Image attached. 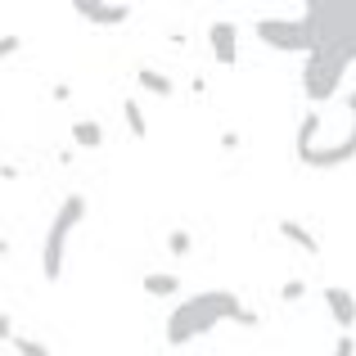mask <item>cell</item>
<instances>
[{"label": "cell", "instance_id": "obj_17", "mask_svg": "<svg viewBox=\"0 0 356 356\" xmlns=\"http://www.w3.org/2000/svg\"><path fill=\"white\" fill-rule=\"evenodd\" d=\"M302 293H307V284H302V280H284V284H280V298H284V302H298Z\"/></svg>", "mask_w": 356, "mask_h": 356}, {"label": "cell", "instance_id": "obj_9", "mask_svg": "<svg viewBox=\"0 0 356 356\" xmlns=\"http://www.w3.org/2000/svg\"><path fill=\"white\" fill-rule=\"evenodd\" d=\"M325 307H330V316H334L339 330H352V325H356V293H352V289L330 284V289H325Z\"/></svg>", "mask_w": 356, "mask_h": 356}, {"label": "cell", "instance_id": "obj_3", "mask_svg": "<svg viewBox=\"0 0 356 356\" xmlns=\"http://www.w3.org/2000/svg\"><path fill=\"white\" fill-rule=\"evenodd\" d=\"M352 63H356L352 50H312L307 54L302 59V95H307V104L321 108L330 95H339Z\"/></svg>", "mask_w": 356, "mask_h": 356}, {"label": "cell", "instance_id": "obj_16", "mask_svg": "<svg viewBox=\"0 0 356 356\" xmlns=\"http://www.w3.org/2000/svg\"><path fill=\"white\" fill-rule=\"evenodd\" d=\"M14 348H18V356H50V348H45V343H36V339H23V334L14 339Z\"/></svg>", "mask_w": 356, "mask_h": 356}, {"label": "cell", "instance_id": "obj_6", "mask_svg": "<svg viewBox=\"0 0 356 356\" xmlns=\"http://www.w3.org/2000/svg\"><path fill=\"white\" fill-rule=\"evenodd\" d=\"M343 108H348V127H343V136H334L325 149H316L312 158H302L307 167H343L356 158V90L343 95Z\"/></svg>", "mask_w": 356, "mask_h": 356}, {"label": "cell", "instance_id": "obj_15", "mask_svg": "<svg viewBox=\"0 0 356 356\" xmlns=\"http://www.w3.org/2000/svg\"><path fill=\"white\" fill-rule=\"evenodd\" d=\"M190 248H194V239L185 235V230H172V235H167V252H172V257H190Z\"/></svg>", "mask_w": 356, "mask_h": 356}, {"label": "cell", "instance_id": "obj_12", "mask_svg": "<svg viewBox=\"0 0 356 356\" xmlns=\"http://www.w3.org/2000/svg\"><path fill=\"white\" fill-rule=\"evenodd\" d=\"M136 77H140V86H145V90H149V95H158V99H167V95H176V81H172V77H167V72H158V68H149V63H145V68H140V72H136Z\"/></svg>", "mask_w": 356, "mask_h": 356}, {"label": "cell", "instance_id": "obj_2", "mask_svg": "<svg viewBox=\"0 0 356 356\" xmlns=\"http://www.w3.org/2000/svg\"><path fill=\"white\" fill-rule=\"evenodd\" d=\"M312 50H352L356 45V0H312L302 9Z\"/></svg>", "mask_w": 356, "mask_h": 356}, {"label": "cell", "instance_id": "obj_18", "mask_svg": "<svg viewBox=\"0 0 356 356\" xmlns=\"http://www.w3.org/2000/svg\"><path fill=\"white\" fill-rule=\"evenodd\" d=\"M334 356H356V339H352V334H343V339H339V348H334Z\"/></svg>", "mask_w": 356, "mask_h": 356}, {"label": "cell", "instance_id": "obj_5", "mask_svg": "<svg viewBox=\"0 0 356 356\" xmlns=\"http://www.w3.org/2000/svg\"><path fill=\"white\" fill-rule=\"evenodd\" d=\"M257 41L280 50V54H302V59L312 54L302 18H257Z\"/></svg>", "mask_w": 356, "mask_h": 356}, {"label": "cell", "instance_id": "obj_4", "mask_svg": "<svg viewBox=\"0 0 356 356\" xmlns=\"http://www.w3.org/2000/svg\"><path fill=\"white\" fill-rule=\"evenodd\" d=\"M81 221H86V199H81V194H68V199L59 203V212H54L45 239H41V275L50 280V284L63 275V252H68V239Z\"/></svg>", "mask_w": 356, "mask_h": 356}, {"label": "cell", "instance_id": "obj_14", "mask_svg": "<svg viewBox=\"0 0 356 356\" xmlns=\"http://www.w3.org/2000/svg\"><path fill=\"white\" fill-rule=\"evenodd\" d=\"M122 118H127L131 140H145V136H149V122H145V113H140V104H136V99H127V104H122Z\"/></svg>", "mask_w": 356, "mask_h": 356}, {"label": "cell", "instance_id": "obj_8", "mask_svg": "<svg viewBox=\"0 0 356 356\" xmlns=\"http://www.w3.org/2000/svg\"><path fill=\"white\" fill-rule=\"evenodd\" d=\"M72 14L90 18V23H99V27H118V23H127V18H131V5H104V0H72Z\"/></svg>", "mask_w": 356, "mask_h": 356}, {"label": "cell", "instance_id": "obj_13", "mask_svg": "<svg viewBox=\"0 0 356 356\" xmlns=\"http://www.w3.org/2000/svg\"><path fill=\"white\" fill-rule=\"evenodd\" d=\"M72 140H77L81 149H99L104 145V131H99V122H90V118H81L77 127H72Z\"/></svg>", "mask_w": 356, "mask_h": 356}, {"label": "cell", "instance_id": "obj_7", "mask_svg": "<svg viewBox=\"0 0 356 356\" xmlns=\"http://www.w3.org/2000/svg\"><path fill=\"white\" fill-rule=\"evenodd\" d=\"M208 45H212V59H217L221 68H235L239 63V27L235 23L217 18V23L208 27Z\"/></svg>", "mask_w": 356, "mask_h": 356}, {"label": "cell", "instance_id": "obj_21", "mask_svg": "<svg viewBox=\"0 0 356 356\" xmlns=\"http://www.w3.org/2000/svg\"><path fill=\"white\" fill-rule=\"evenodd\" d=\"M352 54H356V45H352Z\"/></svg>", "mask_w": 356, "mask_h": 356}, {"label": "cell", "instance_id": "obj_19", "mask_svg": "<svg viewBox=\"0 0 356 356\" xmlns=\"http://www.w3.org/2000/svg\"><path fill=\"white\" fill-rule=\"evenodd\" d=\"M18 45H23V41H18V36H0V59H9V54H14Z\"/></svg>", "mask_w": 356, "mask_h": 356}, {"label": "cell", "instance_id": "obj_1", "mask_svg": "<svg viewBox=\"0 0 356 356\" xmlns=\"http://www.w3.org/2000/svg\"><path fill=\"white\" fill-rule=\"evenodd\" d=\"M221 321H235V325H257V316L243 312V302L230 289H208V293H190L181 307H172L167 316V343L172 348H185V343L212 334Z\"/></svg>", "mask_w": 356, "mask_h": 356}, {"label": "cell", "instance_id": "obj_11", "mask_svg": "<svg viewBox=\"0 0 356 356\" xmlns=\"http://www.w3.org/2000/svg\"><path fill=\"white\" fill-rule=\"evenodd\" d=\"M140 284H145L149 298H176V293H181V280H176L172 270H149Z\"/></svg>", "mask_w": 356, "mask_h": 356}, {"label": "cell", "instance_id": "obj_20", "mask_svg": "<svg viewBox=\"0 0 356 356\" xmlns=\"http://www.w3.org/2000/svg\"><path fill=\"white\" fill-rule=\"evenodd\" d=\"M0 339H9V343L18 339V334H14V321H9V316H0Z\"/></svg>", "mask_w": 356, "mask_h": 356}, {"label": "cell", "instance_id": "obj_10", "mask_svg": "<svg viewBox=\"0 0 356 356\" xmlns=\"http://www.w3.org/2000/svg\"><path fill=\"white\" fill-rule=\"evenodd\" d=\"M280 235H284L289 243H298V248H302V252H307V257H321V239H316V235H312V230H307V226H302V221H293V217H284V221H280Z\"/></svg>", "mask_w": 356, "mask_h": 356}]
</instances>
